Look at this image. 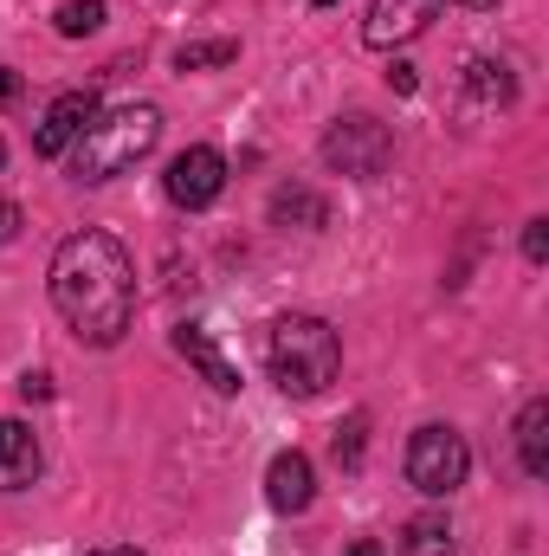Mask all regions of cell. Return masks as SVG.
Instances as JSON below:
<instances>
[{"mask_svg":"<svg viewBox=\"0 0 549 556\" xmlns=\"http://www.w3.org/2000/svg\"><path fill=\"white\" fill-rule=\"evenodd\" d=\"M388 155H395V130H388V124H375L369 111L336 117V124H330V137H323V162H330L336 175H356V181H375V175L388 168Z\"/></svg>","mask_w":549,"mask_h":556,"instance_id":"5","label":"cell"},{"mask_svg":"<svg viewBox=\"0 0 549 556\" xmlns=\"http://www.w3.org/2000/svg\"><path fill=\"white\" fill-rule=\"evenodd\" d=\"M91 117H98V98L91 91H65V98H52V111H46V124H39V137H33V149L52 162V155H65L72 142L91 130Z\"/></svg>","mask_w":549,"mask_h":556,"instance_id":"7","label":"cell"},{"mask_svg":"<svg viewBox=\"0 0 549 556\" xmlns=\"http://www.w3.org/2000/svg\"><path fill=\"white\" fill-rule=\"evenodd\" d=\"M266 363H272V382L284 389V395L310 402V395H323V389L336 382V369H343V343H336V330H330L323 317H310V311H284L272 330H266Z\"/></svg>","mask_w":549,"mask_h":556,"instance_id":"2","label":"cell"},{"mask_svg":"<svg viewBox=\"0 0 549 556\" xmlns=\"http://www.w3.org/2000/svg\"><path fill=\"white\" fill-rule=\"evenodd\" d=\"M240 59V39H201V46H181L175 65L181 72H207V65H233Z\"/></svg>","mask_w":549,"mask_h":556,"instance_id":"16","label":"cell"},{"mask_svg":"<svg viewBox=\"0 0 549 556\" xmlns=\"http://www.w3.org/2000/svg\"><path fill=\"white\" fill-rule=\"evenodd\" d=\"M524 260H531V266L549 260V220H531V227H524Z\"/></svg>","mask_w":549,"mask_h":556,"instance_id":"19","label":"cell"},{"mask_svg":"<svg viewBox=\"0 0 549 556\" xmlns=\"http://www.w3.org/2000/svg\"><path fill=\"white\" fill-rule=\"evenodd\" d=\"M162 188H168V201L175 207H214L220 201V188H227V155L220 149H207V142H194V149H181L175 162H168V175H162Z\"/></svg>","mask_w":549,"mask_h":556,"instance_id":"6","label":"cell"},{"mask_svg":"<svg viewBox=\"0 0 549 556\" xmlns=\"http://www.w3.org/2000/svg\"><path fill=\"white\" fill-rule=\"evenodd\" d=\"M0 162H7V142H0Z\"/></svg>","mask_w":549,"mask_h":556,"instance_id":"27","label":"cell"},{"mask_svg":"<svg viewBox=\"0 0 549 556\" xmlns=\"http://www.w3.org/2000/svg\"><path fill=\"white\" fill-rule=\"evenodd\" d=\"M272 214H278V220H304V227H323V220H330L323 194H310V188H278Z\"/></svg>","mask_w":549,"mask_h":556,"instance_id":"14","label":"cell"},{"mask_svg":"<svg viewBox=\"0 0 549 556\" xmlns=\"http://www.w3.org/2000/svg\"><path fill=\"white\" fill-rule=\"evenodd\" d=\"M518 453H524L531 479H549V402H531L518 415Z\"/></svg>","mask_w":549,"mask_h":556,"instance_id":"12","label":"cell"},{"mask_svg":"<svg viewBox=\"0 0 549 556\" xmlns=\"http://www.w3.org/2000/svg\"><path fill=\"white\" fill-rule=\"evenodd\" d=\"M465 85H472V98H485V104H511V72L505 65H491V59H472L465 65Z\"/></svg>","mask_w":549,"mask_h":556,"instance_id":"15","label":"cell"},{"mask_svg":"<svg viewBox=\"0 0 549 556\" xmlns=\"http://www.w3.org/2000/svg\"><path fill=\"white\" fill-rule=\"evenodd\" d=\"M52 304L72 324L78 343L111 350L137 324V260L124 253L117 233L85 227L52 253Z\"/></svg>","mask_w":549,"mask_h":556,"instance_id":"1","label":"cell"},{"mask_svg":"<svg viewBox=\"0 0 549 556\" xmlns=\"http://www.w3.org/2000/svg\"><path fill=\"white\" fill-rule=\"evenodd\" d=\"M39 466H46L39 433H33L26 420H0V492L33 485V479H39Z\"/></svg>","mask_w":549,"mask_h":556,"instance_id":"11","label":"cell"},{"mask_svg":"<svg viewBox=\"0 0 549 556\" xmlns=\"http://www.w3.org/2000/svg\"><path fill=\"white\" fill-rule=\"evenodd\" d=\"M13 233H20V207H13V201H0V247H7Z\"/></svg>","mask_w":549,"mask_h":556,"instance_id":"21","label":"cell"},{"mask_svg":"<svg viewBox=\"0 0 549 556\" xmlns=\"http://www.w3.org/2000/svg\"><path fill=\"white\" fill-rule=\"evenodd\" d=\"M465 472H472V446H465V433L459 427H420L408 440V485L413 492H426V498H452L459 485H465Z\"/></svg>","mask_w":549,"mask_h":556,"instance_id":"4","label":"cell"},{"mask_svg":"<svg viewBox=\"0 0 549 556\" xmlns=\"http://www.w3.org/2000/svg\"><path fill=\"white\" fill-rule=\"evenodd\" d=\"M175 350H181V356L201 369V382H207L214 395H240V369L227 363V350H220V343H214L201 324H181V330H175Z\"/></svg>","mask_w":549,"mask_h":556,"instance_id":"10","label":"cell"},{"mask_svg":"<svg viewBox=\"0 0 549 556\" xmlns=\"http://www.w3.org/2000/svg\"><path fill=\"white\" fill-rule=\"evenodd\" d=\"M433 13H439V0H375V7H369V20H362V39H369L375 52H388V46L413 39Z\"/></svg>","mask_w":549,"mask_h":556,"instance_id":"8","label":"cell"},{"mask_svg":"<svg viewBox=\"0 0 549 556\" xmlns=\"http://www.w3.org/2000/svg\"><path fill=\"white\" fill-rule=\"evenodd\" d=\"M343 556H382V544H375V538H356V544H349Z\"/></svg>","mask_w":549,"mask_h":556,"instance_id":"22","label":"cell"},{"mask_svg":"<svg viewBox=\"0 0 549 556\" xmlns=\"http://www.w3.org/2000/svg\"><path fill=\"white\" fill-rule=\"evenodd\" d=\"M362 427H369V415H349L336 427V466H362Z\"/></svg>","mask_w":549,"mask_h":556,"instance_id":"18","label":"cell"},{"mask_svg":"<svg viewBox=\"0 0 549 556\" xmlns=\"http://www.w3.org/2000/svg\"><path fill=\"white\" fill-rule=\"evenodd\" d=\"M20 395H26V402H46V395H52V376H46V369H26V376H20Z\"/></svg>","mask_w":549,"mask_h":556,"instance_id":"20","label":"cell"},{"mask_svg":"<svg viewBox=\"0 0 549 556\" xmlns=\"http://www.w3.org/2000/svg\"><path fill=\"white\" fill-rule=\"evenodd\" d=\"M104 26V0H65L59 7V33L65 39H85V33H98Z\"/></svg>","mask_w":549,"mask_h":556,"instance_id":"17","label":"cell"},{"mask_svg":"<svg viewBox=\"0 0 549 556\" xmlns=\"http://www.w3.org/2000/svg\"><path fill=\"white\" fill-rule=\"evenodd\" d=\"M155 142H162V111L155 104H124L111 117H91V130L78 137V155H72V175L78 181H117Z\"/></svg>","mask_w":549,"mask_h":556,"instance_id":"3","label":"cell"},{"mask_svg":"<svg viewBox=\"0 0 549 556\" xmlns=\"http://www.w3.org/2000/svg\"><path fill=\"white\" fill-rule=\"evenodd\" d=\"M13 91H20V78H13V72H0V104H7Z\"/></svg>","mask_w":549,"mask_h":556,"instance_id":"23","label":"cell"},{"mask_svg":"<svg viewBox=\"0 0 549 556\" xmlns=\"http://www.w3.org/2000/svg\"><path fill=\"white\" fill-rule=\"evenodd\" d=\"M446 7H498V0H446Z\"/></svg>","mask_w":549,"mask_h":556,"instance_id":"25","label":"cell"},{"mask_svg":"<svg viewBox=\"0 0 549 556\" xmlns=\"http://www.w3.org/2000/svg\"><path fill=\"white\" fill-rule=\"evenodd\" d=\"M266 498H272V511H284V518L310 511V498H317V472H310L304 453H278L272 466H266Z\"/></svg>","mask_w":549,"mask_h":556,"instance_id":"9","label":"cell"},{"mask_svg":"<svg viewBox=\"0 0 549 556\" xmlns=\"http://www.w3.org/2000/svg\"><path fill=\"white\" fill-rule=\"evenodd\" d=\"M401 556H452V525L439 511H420L401 531Z\"/></svg>","mask_w":549,"mask_h":556,"instance_id":"13","label":"cell"},{"mask_svg":"<svg viewBox=\"0 0 549 556\" xmlns=\"http://www.w3.org/2000/svg\"><path fill=\"white\" fill-rule=\"evenodd\" d=\"M310 7H336V0H310Z\"/></svg>","mask_w":549,"mask_h":556,"instance_id":"26","label":"cell"},{"mask_svg":"<svg viewBox=\"0 0 549 556\" xmlns=\"http://www.w3.org/2000/svg\"><path fill=\"white\" fill-rule=\"evenodd\" d=\"M91 556H142V551H124V544H111V551H91Z\"/></svg>","mask_w":549,"mask_h":556,"instance_id":"24","label":"cell"}]
</instances>
